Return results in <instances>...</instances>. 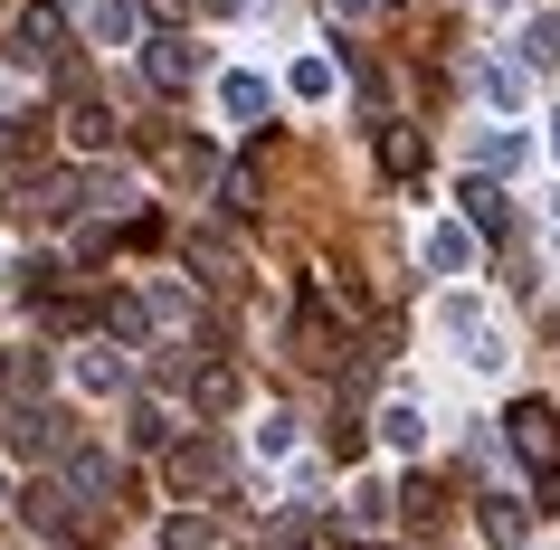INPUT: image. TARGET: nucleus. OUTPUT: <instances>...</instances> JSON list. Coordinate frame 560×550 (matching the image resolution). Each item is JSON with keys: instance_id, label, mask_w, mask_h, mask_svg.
<instances>
[{"instance_id": "nucleus-3", "label": "nucleus", "mask_w": 560, "mask_h": 550, "mask_svg": "<svg viewBox=\"0 0 560 550\" xmlns=\"http://www.w3.org/2000/svg\"><path fill=\"white\" fill-rule=\"evenodd\" d=\"M503 428H513V456L551 484V475H560V408H551V399H513V418H503Z\"/></svg>"}, {"instance_id": "nucleus-21", "label": "nucleus", "mask_w": 560, "mask_h": 550, "mask_svg": "<svg viewBox=\"0 0 560 550\" xmlns=\"http://www.w3.org/2000/svg\"><path fill=\"white\" fill-rule=\"evenodd\" d=\"M523 67H532V77L560 67V10H532V20H523Z\"/></svg>"}, {"instance_id": "nucleus-23", "label": "nucleus", "mask_w": 560, "mask_h": 550, "mask_svg": "<svg viewBox=\"0 0 560 550\" xmlns=\"http://www.w3.org/2000/svg\"><path fill=\"white\" fill-rule=\"evenodd\" d=\"M124 436H133L143 456H162V446H172V418H162V399H133V418H124Z\"/></svg>"}, {"instance_id": "nucleus-15", "label": "nucleus", "mask_w": 560, "mask_h": 550, "mask_svg": "<svg viewBox=\"0 0 560 550\" xmlns=\"http://www.w3.org/2000/svg\"><path fill=\"white\" fill-rule=\"evenodd\" d=\"M466 229L475 237H513V200H503L494 180H466Z\"/></svg>"}, {"instance_id": "nucleus-10", "label": "nucleus", "mask_w": 560, "mask_h": 550, "mask_svg": "<svg viewBox=\"0 0 560 550\" xmlns=\"http://www.w3.org/2000/svg\"><path fill=\"white\" fill-rule=\"evenodd\" d=\"M86 38L95 48H143V0H86Z\"/></svg>"}, {"instance_id": "nucleus-20", "label": "nucleus", "mask_w": 560, "mask_h": 550, "mask_svg": "<svg viewBox=\"0 0 560 550\" xmlns=\"http://www.w3.org/2000/svg\"><path fill=\"white\" fill-rule=\"evenodd\" d=\"M381 436L399 446V456H418V446H428V418H418V399H381Z\"/></svg>"}, {"instance_id": "nucleus-26", "label": "nucleus", "mask_w": 560, "mask_h": 550, "mask_svg": "<svg viewBox=\"0 0 560 550\" xmlns=\"http://www.w3.org/2000/svg\"><path fill=\"white\" fill-rule=\"evenodd\" d=\"M143 304H152V323H172V332H190V323H200V304H190L180 285H152Z\"/></svg>"}, {"instance_id": "nucleus-36", "label": "nucleus", "mask_w": 560, "mask_h": 550, "mask_svg": "<svg viewBox=\"0 0 560 550\" xmlns=\"http://www.w3.org/2000/svg\"><path fill=\"white\" fill-rule=\"evenodd\" d=\"M0 503H10V475H0Z\"/></svg>"}, {"instance_id": "nucleus-16", "label": "nucleus", "mask_w": 560, "mask_h": 550, "mask_svg": "<svg viewBox=\"0 0 560 550\" xmlns=\"http://www.w3.org/2000/svg\"><path fill=\"white\" fill-rule=\"evenodd\" d=\"M67 133H77V152H115V133H124V124L105 115L95 95H77V105H67Z\"/></svg>"}, {"instance_id": "nucleus-14", "label": "nucleus", "mask_w": 560, "mask_h": 550, "mask_svg": "<svg viewBox=\"0 0 560 550\" xmlns=\"http://www.w3.org/2000/svg\"><path fill=\"white\" fill-rule=\"evenodd\" d=\"M38 389H48V351H0V399L30 408Z\"/></svg>"}, {"instance_id": "nucleus-37", "label": "nucleus", "mask_w": 560, "mask_h": 550, "mask_svg": "<svg viewBox=\"0 0 560 550\" xmlns=\"http://www.w3.org/2000/svg\"><path fill=\"white\" fill-rule=\"evenodd\" d=\"M389 10H399V0H389Z\"/></svg>"}, {"instance_id": "nucleus-18", "label": "nucleus", "mask_w": 560, "mask_h": 550, "mask_svg": "<svg viewBox=\"0 0 560 550\" xmlns=\"http://www.w3.org/2000/svg\"><path fill=\"white\" fill-rule=\"evenodd\" d=\"M523 531H532L523 493H494V503H485V541H494V550H523Z\"/></svg>"}, {"instance_id": "nucleus-28", "label": "nucleus", "mask_w": 560, "mask_h": 550, "mask_svg": "<svg viewBox=\"0 0 560 550\" xmlns=\"http://www.w3.org/2000/svg\"><path fill=\"white\" fill-rule=\"evenodd\" d=\"M399 513H409V531H438V484H409V493H399Z\"/></svg>"}, {"instance_id": "nucleus-31", "label": "nucleus", "mask_w": 560, "mask_h": 550, "mask_svg": "<svg viewBox=\"0 0 560 550\" xmlns=\"http://www.w3.org/2000/svg\"><path fill=\"white\" fill-rule=\"evenodd\" d=\"M257 446H266V456H295V418H285V408H266V428H257Z\"/></svg>"}, {"instance_id": "nucleus-38", "label": "nucleus", "mask_w": 560, "mask_h": 550, "mask_svg": "<svg viewBox=\"0 0 560 550\" xmlns=\"http://www.w3.org/2000/svg\"><path fill=\"white\" fill-rule=\"evenodd\" d=\"M58 550H67V541H58Z\"/></svg>"}, {"instance_id": "nucleus-5", "label": "nucleus", "mask_w": 560, "mask_h": 550, "mask_svg": "<svg viewBox=\"0 0 560 550\" xmlns=\"http://www.w3.org/2000/svg\"><path fill=\"white\" fill-rule=\"evenodd\" d=\"M58 484L77 493V513H105V503L124 493V475H115V456H105V446H77V456L58 465Z\"/></svg>"}, {"instance_id": "nucleus-25", "label": "nucleus", "mask_w": 560, "mask_h": 550, "mask_svg": "<svg viewBox=\"0 0 560 550\" xmlns=\"http://www.w3.org/2000/svg\"><path fill=\"white\" fill-rule=\"evenodd\" d=\"M219 209H229V219H247V209H257V162L219 172Z\"/></svg>"}, {"instance_id": "nucleus-32", "label": "nucleus", "mask_w": 560, "mask_h": 550, "mask_svg": "<svg viewBox=\"0 0 560 550\" xmlns=\"http://www.w3.org/2000/svg\"><path fill=\"white\" fill-rule=\"evenodd\" d=\"M332 20H371V10H381V0H324Z\"/></svg>"}, {"instance_id": "nucleus-1", "label": "nucleus", "mask_w": 560, "mask_h": 550, "mask_svg": "<svg viewBox=\"0 0 560 550\" xmlns=\"http://www.w3.org/2000/svg\"><path fill=\"white\" fill-rule=\"evenodd\" d=\"M10 67H58V86L86 95V86H77V67H67V10H58V0H30V10L10 20Z\"/></svg>"}, {"instance_id": "nucleus-4", "label": "nucleus", "mask_w": 560, "mask_h": 550, "mask_svg": "<svg viewBox=\"0 0 560 550\" xmlns=\"http://www.w3.org/2000/svg\"><path fill=\"white\" fill-rule=\"evenodd\" d=\"M10 446L30 465H67L77 456V418L67 408H10Z\"/></svg>"}, {"instance_id": "nucleus-7", "label": "nucleus", "mask_w": 560, "mask_h": 550, "mask_svg": "<svg viewBox=\"0 0 560 550\" xmlns=\"http://www.w3.org/2000/svg\"><path fill=\"white\" fill-rule=\"evenodd\" d=\"M219 484H229V446H219V436L172 446V493H219Z\"/></svg>"}, {"instance_id": "nucleus-24", "label": "nucleus", "mask_w": 560, "mask_h": 550, "mask_svg": "<svg viewBox=\"0 0 560 550\" xmlns=\"http://www.w3.org/2000/svg\"><path fill=\"white\" fill-rule=\"evenodd\" d=\"M475 162H485V180H494V172H523V133H475Z\"/></svg>"}, {"instance_id": "nucleus-17", "label": "nucleus", "mask_w": 560, "mask_h": 550, "mask_svg": "<svg viewBox=\"0 0 560 550\" xmlns=\"http://www.w3.org/2000/svg\"><path fill=\"white\" fill-rule=\"evenodd\" d=\"M190 408H200V418H229V408H237V371H229V361L190 371Z\"/></svg>"}, {"instance_id": "nucleus-29", "label": "nucleus", "mask_w": 560, "mask_h": 550, "mask_svg": "<svg viewBox=\"0 0 560 550\" xmlns=\"http://www.w3.org/2000/svg\"><path fill=\"white\" fill-rule=\"evenodd\" d=\"M342 522H352V531H381V522H389V493H381V484H361V493H352V513H342Z\"/></svg>"}, {"instance_id": "nucleus-34", "label": "nucleus", "mask_w": 560, "mask_h": 550, "mask_svg": "<svg viewBox=\"0 0 560 550\" xmlns=\"http://www.w3.org/2000/svg\"><path fill=\"white\" fill-rule=\"evenodd\" d=\"M0 436H10V399H0Z\"/></svg>"}, {"instance_id": "nucleus-12", "label": "nucleus", "mask_w": 560, "mask_h": 550, "mask_svg": "<svg viewBox=\"0 0 560 550\" xmlns=\"http://www.w3.org/2000/svg\"><path fill=\"white\" fill-rule=\"evenodd\" d=\"M418 257H428V276H466L475 266V229L466 219H438V229L418 237Z\"/></svg>"}, {"instance_id": "nucleus-35", "label": "nucleus", "mask_w": 560, "mask_h": 550, "mask_svg": "<svg viewBox=\"0 0 560 550\" xmlns=\"http://www.w3.org/2000/svg\"><path fill=\"white\" fill-rule=\"evenodd\" d=\"M551 247H560V209H551Z\"/></svg>"}, {"instance_id": "nucleus-27", "label": "nucleus", "mask_w": 560, "mask_h": 550, "mask_svg": "<svg viewBox=\"0 0 560 550\" xmlns=\"http://www.w3.org/2000/svg\"><path fill=\"white\" fill-rule=\"evenodd\" d=\"M162 550H229V541H219V522H200V513H180L172 531H162Z\"/></svg>"}, {"instance_id": "nucleus-9", "label": "nucleus", "mask_w": 560, "mask_h": 550, "mask_svg": "<svg viewBox=\"0 0 560 550\" xmlns=\"http://www.w3.org/2000/svg\"><path fill=\"white\" fill-rule=\"evenodd\" d=\"M77 389H95V399L133 389V361H124V342H77Z\"/></svg>"}, {"instance_id": "nucleus-6", "label": "nucleus", "mask_w": 560, "mask_h": 550, "mask_svg": "<svg viewBox=\"0 0 560 550\" xmlns=\"http://www.w3.org/2000/svg\"><path fill=\"white\" fill-rule=\"evenodd\" d=\"M143 77L162 95H180V86H200V48H190V38L180 30H162V38H143Z\"/></svg>"}, {"instance_id": "nucleus-30", "label": "nucleus", "mask_w": 560, "mask_h": 550, "mask_svg": "<svg viewBox=\"0 0 560 550\" xmlns=\"http://www.w3.org/2000/svg\"><path fill=\"white\" fill-rule=\"evenodd\" d=\"M266 541H276V550H304V541H314V513H276V522H266Z\"/></svg>"}, {"instance_id": "nucleus-22", "label": "nucleus", "mask_w": 560, "mask_h": 550, "mask_svg": "<svg viewBox=\"0 0 560 550\" xmlns=\"http://www.w3.org/2000/svg\"><path fill=\"white\" fill-rule=\"evenodd\" d=\"M219 105H229V124H257L266 105H276V86H266V77H229V86H219Z\"/></svg>"}, {"instance_id": "nucleus-2", "label": "nucleus", "mask_w": 560, "mask_h": 550, "mask_svg": "<svg viewBox=\"0 0 560 550\" xmlns=\"http://www.w3.org/2000/svg\"><path fill=\"white\" fill-rule=\"evenodd\" d=\"M438 332L466 351V371H503V332H494V314L475 294H438Z\"/></svg>"}, {"instance_id": "nucleus-8", "label": "nucleus", "mask_w": 560, "mask_h": 550, "mask_svg": "<svg viewBox=\"0 0 560 550\" xmlns=\"http://www.w3.org/2000/svg\"><path fill=\"white\" fill-rule=\"evenodd\" d=\"M20 522H30V531H48V541H67V531H77V493H67L58 475H38V484L20 493Z\"/></svg>"}, {"instance_id": "nucleus-19", "label": "nucleus", "mask_w": 560, "mask_h": 550, "mask_svg": "<svg viewBox=\"0 0 560 550\" xmlns=\"http://www.w3.org/2000/svg\"><path fill=\"white\" fill-rule=\"evenodd\" d=\"M190 266H200V285H237V247L209 229H190Z\"/></svg>"}, {"instance_id": "nucleus-11", "label": "nucleus", "mask_w": 560, "mask_h": 550, "mask_svg": "<svg viewBox=\"0 0 560 550\" xmlns=\"http://www.w3.org/2000/svg\"><path fill=\"white\" fill-rule=\"evenodd\" d=\"M475 86H485L494 115H523V105H532V67L523 58H485V67H475Z\"/></svg>"}, {"instance_id": "nucleus-33", "label": "nucleus", "mask_w": 560, "mask_h": 550, "mask_svg": "<svg viewBox=\"0 0 560 550\" xmlns=\"http://www.w3.org/2000/svg\"><path fill=\"white\" fill-rule=\"evenodd\" d=\"M551 162H560V115H551Z\"/></svg>"}, {"instance_id": "nucleus-13", "label": "nucleus", "mask_w": 560, "mask_h": 550, "mask_svg": "<svg viewBox=\"0 0 560 550\" xmlns=\"http://www.w3.org/2000/svg\"><path fill=\"white\" fill-rule=\"evenodd\" d=\"M381 172L389 180H418V172H428V133H418V124L381 115Z\"/></svg>"}]
</instances>
